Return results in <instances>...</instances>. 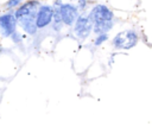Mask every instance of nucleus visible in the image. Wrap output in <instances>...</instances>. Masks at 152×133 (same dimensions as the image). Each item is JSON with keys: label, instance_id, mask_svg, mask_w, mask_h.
<instances>
[{"label": "nucleus", "instance_id": "nucleus-4", "mask_svg": "<svg viewBox=\"0 0 152 133\" xmlns=\"http://www.w3.org/2000/svg\"><path fill=\"white\" fill-rule=\"evenodd\" d=\"M88 17H89L90 21L93 23V25H95V24L113 21L114 20V12L108 6H106L103 4H96L89 11Z\"/></svg>", "mask_w": 152, "mask_h": 133}, {"label": "nucleus", "instance_id": "nucleus-8", "mask_svg": "<svg viewBox=\"0 0 152 133\" xmlns=\"http://www.w3.org/2000/svg\"><path fill=\"white\" fill-rule=\"evenodd\" d=\"M114 26V20L113 21H107V23H101V24H95L93 25V32L95 34H101V33H108Z\"/></svg>", "mask_w": 152, "mask_h": 133}, {"label": "nucleus", "instance_id": "nucleus-13", "mask_svg": "<svg viewBox=\"0 0 152 133\" xmlns=\"http://www.w3.org/2000/svg\"><path fill=\"white\" fill-rule=\"evenodd\" d=\"M62 4H63V1H62V0H55V1H53V4H52L51 6H52L53 8H58Z\"/></svg>", "mask_w": 152, "mask_h": 133}, {"label": "nucleus", "instance_id": "nucleus-10", "mask_svg": "<svg viewBox=\"0 0 152 133\" xmlns=\"http://www.w3.org/2000/svg\"><path fill=\"white\" fill-rule=\"evenodd\" d=\"M11 40L14 43V44H17V45H19V44H21L23 43V36L18 32V31H15V32H13L12 34H11Z\"/></svg>", "mask_w": 152, "mask_h": 133}, {"label": "nucleus", "instance_id": "nucleus-2", "mask_svg": "<svg viewBox=\"0 0 152 133\" xmlns=\"http://www.w3.org/2000/svg\"><path fill=\"white\" fill-rule=\"evenodd\" d=\"M139 42V33L134 28L124 30L114 36L112 39V46L115 50H131Z\"/></svg>", "mask_w": 152, "mask_h": 133}, {"label": "nucleus", "instance_id": "nucleus-6", "mask_svg": "<svg viewBox=\"0 0 152 133\" xmlns=\"http://www.w3.org/2000/svg\"><path fill=\"white\" fill-rule=\"evenodd\" d=\"M18 28V21L12 11L6 12L0 15V36L4 38L11 37L13 32Z\"/></svg>", "mask_w": 152, "mask_h": 133}, {"label": "nucleus", "instance_id": "nucleus-5", "mask_svg": "<svg viewBox=\"0 0 152 133\" xmlns=\"http://www.w3.org/2000/svg\"><path fill=\"white\" fill-rule=\"evenodd\" d=\"M53 15V7L49 4H40L36 12V27L37 30H44L51 25Z\"/></svg>", "mask_w": 152, "mask_h": 133}, {"label": "nucleus", "instance_id": "nucleus-12", "mask_svg": "<svg viewBox=\"0 0 152 133\" xmlns=\"http://www.w3.org/2000/svg\"><path fill=\"white\" fill-rule=\"evenodd\" d=\"M77 1V8H78V12H81V13H84V11H86V8L88 7V2H89V0H76Z\"/></svg>", "mask_w": 152, "mask_h": 133}, {"label": "nucleus", "instance_id": "nucleus-3", "mask_svg": "<svg viewBox=\"0 0 152 133\" xmlns=\"http://www.w3.org/2000/svg\"><path fill=\"white\" fill-rule=\"evenodd\" d=\"M71 27L75 37L80 40H86L93 32V23L86 13H80Z\"/></svg>", "mask_w": 152, "mask_h": 133}, {"label": "nucleus", "instance_id": "nucleus-9", "mask_svg": "<svg viewBox=\"0 0 152 133\" xmlns=\"http://www.w3.org/2000/svg\"><path fill=\"white\" fill-rule=\"evenodd\" d=\"M108 33H101V34H96V38L93 40V43H94V45L95 46H100V45H102L104 42H107L108 40Z\"/></svg>", "mask_w": 152, "mask_h": 133}, {"label": "nucleus", "instance_id": "nucleus-1", "mask_svg": "<svg viewBox=\"0 0 152 133\" xmlns=\"http://www.w3.org/2000/svg\"><path fill=\"white\" fill-rule=\"evenodd\" d=\"M39 5L38 0H27L20 4L13 12L19 26L30 36H34L38 32L36 27V12Z\"/></svg>", "mask_w": 152, "mask_h": 133}, {"label": "nucleus", "instance_id": "nucleus-11", "mask_svg": "<svg viewBox=\"0 0 152 133\" xmlns=\"http://www.w3.org/2000/svg\"><path fill=\"white\" fill-rule=\"evenodd\" d=\"M20 4H21V0H7L5 4V7L7 10H13V8H17Z\"/></svg>", "mask_w": 152, "mask_h": 133}, {"label": "nucleus", "instance_id": "nucleus-7", "mask_svg": "<svg viewBox=\"0 0 152 133\" xmlns=\"http://www.w3.org/2000/svg\"><path fill=\"white\" fill-rule=\"evenodd\" d=\"M58 11L64 26H72V24L75 23V20L80 14L77 6L71 2H63L58 7Z\"/></svg>", "mask_w": 152, "mask_h": 133}, {"label": "nucleus", "instance_id": "nucleus-14", "mask_svg": "<svg viewBox=\"0 0 152 133\" xmlns=\"http://www.w3.org/2000/svg\"><path fill=\"white\" fill-rule=\"evenodd\" d=\"M70 1H75V0H70Z\"/></svg>", "mask_w": 152, "mask_h": 133}]
</instances>
